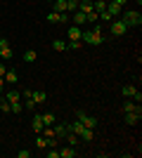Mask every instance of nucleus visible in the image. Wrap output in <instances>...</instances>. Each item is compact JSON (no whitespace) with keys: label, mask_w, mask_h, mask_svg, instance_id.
Wrapping results in <instances>:
<instances>
[{"label":"nucleus","mask_w":142,"mask_h":158,"mask_svg":"<svg viewBox=\"0 0 142 158\" xmlns=\"http://www.w3.org/2000/svg\"><path fill=\"white\" fill-rule=\"evenodd\" d=\"M50 2H54V0H50Z\"/></svg>","instance_id":"42"},{"label":"nucleus","mask_w":142,"mask_h":158,"mask_svg":"<svg viewBox=\"0 0 142 158\" xmlns=\"http://www.w3.org/2000/svg\"><path fill=\"white\" fill-rule=\"evenodd\" d=\"M31 94H33V90H28V87H24V92H21V99H28Z\"/></svg>","instance_id":"34"},{"label":"nucleus","mask_w":142,"mask_h":158,"mask_svg":"<svg viewBox=\"0 0 142 158\" xmlns=\"http://www.w3.org/2000/svg\"><path fill=\"white\" fill-rule=\"evenodd\" d=\"M121 19L126 26H142V14L135 12V10H128V12H121Z\"/></svg>","instance_id":"1"},{"label":"nucleus","mask_w":142,"mask_h":158,"mask_svg":"<svg viewBox=\"0 0 142 158\" xmlns=\"http://www.w3.org/2000/svg\"><path fill=\"white\" fill-rule=\"evenodd\" d=\"M17 156H19V158H28V156H31V151H26V149H24V151H17Z\"/></svg>","instance_id":"36"},{"label":"nucleus","mask_w":142,"mask_h":158,"mask_svg":"<svg viewBox=\"0 0 142 158\" xmlns=\"http://www.w3.org/2000/svg\"><path fill=\"white\" fill-rule=\"evenodd\" d=\"M2 94H5V85H0V97H2Z\"/></svg>","instance_id":"40"},{"label":"nucleus","mask_w":142,"mask_h":158,"mask_svg":"<svg viewBox=\"0 0 142 158\" xmlns=\"http://www.w3.org/2000/svg\"><path fill=\"white\" fill-rule=\"evenodd\" d=\"M21 109H24L21 102H12V104H10V111H12V113H21Z\"/></svg>","instance_id":"27"},{"label":"nucleus","mask_w":142,"mask_h":158,"mask_svg":"<svg viewBox=\"0 0 142 158\" xmlns=\"http://www.w3.org/2000/svg\"><path fill=\"white\" fill-rule=\"evenodd\" d=\"M0 85H5V78H2V76H0Z\"/></svg>","instance_id":"41"},{"label":"nucleus","mask_w":142,"mask_h":158,"mask_svg":"<svg viewBox=\"0 0 142 158\" xmlns=\"http://www.w3.org/2000/svg\"><path fill=\"white\" fill-rule=\"evenodd\" d=\"M123 111L130 113V111H142V109H140V104H135V102H126V104H123Z\"/></svg>","instance_id":"22"},{"label":"nucleus","mask_w":142,"mask_h":158,"mask_svg":"<svg viewBox=\"0 0 142 158\" xmlns=\"http://www.w3.org/2000/svg\"><path fill=\"white\" fill-rule=\"evenodd\" d=\"M47 158H59V151H57V149H52V151H47Z\"/></svg>","instance_id":"35"},{"label":"nucleus","mask_w":142,"mask_h":158,"mask_svg":"<svg viewBox=\"0 0 142 158\" xmlns=\"http://www.w3.org/2000/svg\"><path fill=\"white\" fill-rule=\"evenodd\" d=\"M78 2H81V0H67V12L74 14L76 10H78Z\"/></svg>","instance_id":"26"},{"label":"nucleus","mask_w":142,"mask_h":158,"mask_svg":"<svg viewBox=\"0 0 142 158\" xmlns=\"http://www.w3.org/2000/svg\"><path fill=\"white\" fill-rule=\"evenodd\" d=\"M81 139H83V142H93V139H95V130H90V127H85V130L81 132Z\"/></svg>","instance_id":"20"},{"label":"nucleus","mask_w":142,"mask_h":158,"mask_svg":"<svg viewBox=\"0 0 142 158\" xmlns=\"http://www.w3.org/2000/svg\"><path fill=\"white\" fill-rule=\"evenodd\" d=\"M31 99H33L36 104H45V102H47V94H45V92H36V90H33Z\"/></svg>","instance_id":"19"},{"label":"nucleus","mask_w":142,"mask_h":158,"mask_svg":"<svg viewBox=\"0 0 142 158\" xmlns=\"http://www.w3.org/2000/svg\"><path fill=\"white\" fill-rule=\"evenodd\" d=\"M52 47L57 50V52H64V50H67V43H64V40H54Z\"/></svg>","instance_id":"29"},{"label":"nucleus","mask_w":142,"mask_h":158,"mask_svg":"<svg viewBox=\"0 0 142 158\" xmlns=\"http://www.w3.org/2000/svg\"><path fill=\"white\" fill-rule=\"evenodd\" d=\"M100 21H111V14L104 10V12H100Z\"/></svg>","instance_id":"33"},{"label":"nucleus","mask_w":142,"mask_h":158,"mask_svg":"<svg viewBox=\"0 0 142 158\" xmlns=\"http://www.w3.org/2000/svg\"><path fill=\"white\" fill-rule=\"evenodd\" d=\"M107 12L111 14V19H118L123 12V7L121 5H116V2H111V0H107Z\"/></svg>","instance_id":"6"},{"label":"nucleus","mask_w":142,"mask_h":158,"mask_svg":"<svg viewBox=\"0 0 142 158\" xmlns=\"http://www.w3.org/2000/svg\"><path fill=\"white\" fill-rule=\"evenodd\" d=\"M111 2H116V5H121V7H123L126 2H128V0H111Z\"/></svg>","instance_id":"38"},{"label":"nucleus","mask_w":142,"mask_h":158,"mask_svg":"<svg viewBox=\"0 0 142 158\" xmlns=\"http://www.w3.org/2000/svg\"><path fill=\"white\" fill-rule=\"evenodd\" d=\"M52 12H67V0H54L52 2Z\"/></svg>","instance_id":"17"},{"label":"nucleus","mask_w":142,"mask_h":158,"mask_svg":"<svg viewBox=\"0 0 142 158\" xmlns=\"http://www.w3.org/2000/svg\"><path fill=\"white\" fill-rule=\"evenodd\" d=\"M76 146H67V149H62L59 151V158H76Z\"/></svg>","instance_id":"15"},{"label":"nucleus","mask_w":142,"mask_h":158,"mask_svg":"<svg viewBox=\"0 0 142 158\" xmlns=\"http://www.w3.org/2000/svg\"><path fill=\"white\" fill-rule=\"evenodd\" d=\"M5 99L10 102V104H12V102H21V92H19V90H7Z\"/></svg>","instance_id":"12"},{"label":"nucleus","mask_w":142,"mask_h":158,"mask_svg":"<svg viewBox=\"0 0 142 158\" xmlns=\"http://www.w3.org/2000/svg\"><path fill=\"white\" fill-rule=\"evenodd\" d=\"M52 132H54V137H57V139H59V137H67L69 123H54V125H52Z\"/></svg>","instance_id":"7"},{"label":"nucleus","mask_w":142,"mask_h":158,"mask_svg":"<svg viewBox=\"0 0 142 158\" xmlns=\"http://www.w3.org/2000/svg\"><path fill=\"white\" fill-rule=\"evenodd\" d=\"M133 99H135V104H140V102H142V94H140V90L135 92V97H133Z\"/></svg>","instance_id":"37"},{"label":"nucleus","mask_w":142,"mask_h":158,"mask_svg":"<svg viewBox=\"0 0 142 158\" xmlns=\"http://www.w3.org/2000/svg\"><path fill=\"white\" fill-rule=\"evenodd\" d=\"M36 57H38V54H36V50H26V52H24V61H26V64H33Z\"/></svg>","instance_id":"23"},{"label":"nucleus","mask_w":142,"mask_h":158,"mask_svg":"<svg viewBox=\"0 0 142 158\" xmlns=\"http://www.w3.org/2000/svg\"><path fill=\"white\" fill-rule=\"evenodd\" d=\"M0 57H2V59H12L14 54H12V45H10V40L7 38H0Z\"/></svg>","instance_id":"5"},{"label":"nucleus","mask_w":142,"mask_h":158,"mask_svg":"<svg viewBox=\"0 0 142 158\" xmlns=\"http://www.w3.org/2000/svg\"><path fill=\"white\" fill-rule=\"evenodd\" d=\"M67 139H69V146H78V142H81V137L74 132H67Z\"/></svg>","instance_id":"25"},{"label":"nucleus","mask_w":142,"mask_h":158,"mask_svg":"<svg viewBox=\"0 0 142 158\" xmlns=\"http://www.w3.org/2000/svg\"><path fill=\"white\" fill-rule=\"evenodd\" d=\"M69 21H74V26H83V24H88V14H83V12H78V10H76L74 17H71Z\"/></svg>","instance_id":"8"},{"label":"nucleus","mask_w":142,"mask_h":158,"mask_svg":"<svg viewBox=\"0 0 142 158\" xmlns=\"http://www.w3.org/2000/svg\"><path fill=\"white\" fill-rule=\"evenodd\" d=\"M85 130V125H83L81 120H74V123H69V132H74V135H78L81 137V132Z\"/></svg>","instance_id":"11"},{"label":"nucleus","mask_w":142,"mask_h":158,"mask_svg":"<svg viewBox=\"0 0 142 158\" xmlns=\"http://www.w3.org/2000/svg\"><path fill=\"white\" fill-rule=\"evenodd\" d=\"M78 12H83V14L93 12V0H81L78 2Z\"/></svg>","instance_id":"14"},{"label":"nucleus","mask_w":142,"mask_h":158,"mask_svg":"<svg viewBox=\"0 0 142 158\" xmlns=\"http://www.w3.org/2000/svg\"><path fill=\"white\" fill-rule=\"evenodd\" d=\"M0 111H2V113H12V111H10V102H7V99H0Z\"/></svg>","instance_id":"30"},{"label":"nucleus","mask_w":142,"mask_h":158,"mask_svg":"<svg viewBox=\"0 0 142 158\" xmlns=\"http://www.w3.org/2000/svg\"><path fill=\"white\" fill-rule=\"evenodd\" d=\"M5 80H7V83H17V80H19V73L14 71V69H12V71H5Z\"/></svg>","instance_id":"24"},{"label":"nucleus","mask_w":142,"mask_h":158,"mask_svg":"<svg viewBox=\"0 0 142 158\" xmlns=\"http://www.w3.org/2000/svg\"><path fill=\"white\" fill-rule=\"evenodd\" d=\"M81 38L88 43V45H102L104 43V35H102V31H83Z\"/></svg>","instance_id":"2"},{"label":"nucleus","mask_w":142,"mask_h":158,"mask_svg":"<svg viewBox=\"0 0 142 158\" xmlns=\"http://www.w3.org/2000/svg\"><path fill=\"white\" fill-rule=\"evenodd\" d=\"M0 76L5 78V64H0Z\"/></svg>","instance_id":"39"},{"label":"nucleus","mask_w":142,"mask_h":158,"mask_svg":"<svg viewBox=\"0 0 142 158\" xmlns=\"http://www.w3.org/2000/svg\"><path fill=\"white\" fill-rule=\"evenodd\" d=\"M81 26H69V31H67V38L69 40H81Z\"/></svg>","instance_id":"10"},{"label":"nucleus","mask_w":142,"mask_h":158,"mask_svg":"<svg viewBox=\"0 0 142 158\" xmlns=\"http://www.w3.org/2000/svg\"><path fill=\"white\" fill-rule=\"evenodd\" d=\"M135 92H137L135 85H123V90H121V94H123L126 99H133V97H135Z\"/></svg>","instance_id":"13"},{"label":"nucleus","mask_w":142,"mask_h":158,"mask_svg":"<svg viewBox=\"0 0 142 158\" xmlns=\"http://www.w3.org/2000/svg\"><path fill=\"white\" fill-rule=\"evenodd\" d=\"M36 146H38V149H50V146H47V137H43V135H41V137L36 139Z\"/></svg>","instance_id":"28"},{"label":"nucleus","mask_w":142,"mask_h":158,"mask_svg":"<svg viewBox=\"0 0 142 158\" xmlns=\"http://www.w3.org/2000/svg\"><path fill=\"white\" fill-rule=\"evenodd\" d=\"M142 120V111H130V113H126V123L128 125H137Z\"/></svg>","instance_id":"9"},{"label":"nucleus","mask_w":142,"mask_h":158,"mask_svg":"<svg viewBox=\"0 0 142 158\" xmlns=\"http://www.w3.org/2000/svg\"><path fill=\"white\" fill-rule=\"evenodd\" d=\"M76 120H81L83 125L90 127V130H95V127H97V123H100L95 116H90V113H85V111H76Z\"/></svg>","instance_id":"3"},{"label":"nucleus","mask_w":142,"mask_h":158,"mask_svg":"<svg viewBox=\"0 0 142 158\" xmlns=\"http://www.w3.org/2000/svg\"><path fill=\"white\" fill-rule=\"evenodd\" d=\"M31 127H33L36 132H41V130H43V116H41V113H36V116H33V120H31Z\"/></svg>","instance_id":"16"},{"label":"nucleus","mask_w":142,"mask_h":158,"mask_svg":"<svg viewBox=\"0 0 142 158\" xmlns=\"http://www.w3.org/2000/svg\"><path fill=\"white\" fill-rule=\"evenodd\" d=\"M111 35H114V38H121V35H126V31H128V26H126V24H123V19L121 17H118V19H111Z\"/></svg>","instance_id":"4"},{"label":"nucleus","mask_w":142,"mask_h":158,"mask_svg":"<svg viewBox=\"0 0 142 158\" xmlns=\"http://www.w3.org/2000/svg\"><path fill=\"white\" fill-rule=\"evenodd\" d=\"M88 21H93V24H97V21H100V14L95 12V10H93V12H88Z\"/></svg>","instance_id":"31"},{"label":"nucleus","mask_w":142,"mask_h":158,"mask_svg":"<svg viewBox=\"0 0 142 158\" xmlns=\"http://www.w3.org/2000/svg\"><path fill=\"white\" fill-rule=\"evenodd\" d=\"M43 116V125H54L57 118H54V113H41Z\"/></svg>","instance_id":"21"},{"label":"nucleus","mask_w":142,"mask_h":158,"mask_svg":"<svg viewBox=\"0 0 142 158\" xmlns=\"http://www.w3.org/2000/svg\"><path fill=\"white\" fill-rule=\"evenodd\" d=\"M93 10H95L97 14L104 12V10H107V0H93Z\"/></svg>","instance_id":"18"},{"label":"nucleus","mask_w":142,"mask_h":158,"mask_svg":"<svg viewBox=\"0 0 142 158\" xmlns=\"http://www.w3.org/2000/svg\"><path fill=\"white\" fill-rule=\"evenodd\" d=\"M24 104H26V109H28V111H33L36 106H38V104H36V102H33L31 97H28V99H24Z\"/></svg>","instance_id":"32"}]
</instances>
